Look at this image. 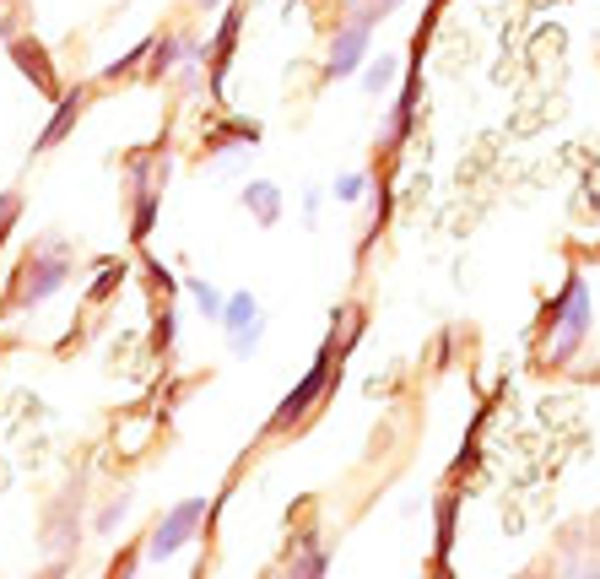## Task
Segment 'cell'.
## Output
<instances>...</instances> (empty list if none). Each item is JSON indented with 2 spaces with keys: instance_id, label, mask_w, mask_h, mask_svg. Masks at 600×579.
<instances>
[{
  "instance_id": "obj_1",
  "label": "cell",
  "mask_w": 600,
  "mask_h": 579,
  "mask_svg": "<svg viewBox=\"0 0 600 579\" xmlns=\"http://www.w3.org/2000/svg\"><path fill=\"white\" fill-rule=\"evenodd\" d=\"M590 326H596L590 277H584V271H568L562 292L547 303V315H541V358H547L552 369H568V363L579 358V347H584Z\"/></svg>"
},
{
  "instance_id": "obj_2",
  "label": "cell",
  "mask_w": 600,
  "mask_h": 579,
  "mask_svg": "<svg viewBox=\"0 0 600 579\" xmlns=\"http://www.w3.org/2000/svg\"><path fill=\"white\" fill-rule=\"evenodd\" d=\"M71 271H77V260H71V249H66V244L33 249V254L22 260V271H17V288H11V298H17V303H49L54 292L71 282Z\"/></svg>"
},
{
  "instance_id": "obj_3",
  "label": "cell",
  "mask_w": 600,
  "mask_h": 579,
  "mask_svg": "<svg viewBox=\"0 0 600 579\" xmlns=\"http://www.w3.org/2000/svg\"><path fill=\"white\" fill-rule=\"evenodd\" d=\"M206 520H211V503H206V498H184V503H173L158 526H152V537H147V558H152V563H168L179 547L196 541V531L206 526Z\"/></svg>"
},
{
  "instance_id": "obj_4",
  "label": "cell",
  "mask_w": 600,
  "mask_h": 579,
  "mask_svg": "<svg viewBox=\"0 0 600 579\" xmlns=\"http://www.w3.org/2000/svg\"><path fill=\"white\" fill-rule=\"evenodd\" d=\"M330 369H336V347L324 341V352L314 358V369L303 373V379H298V390H292V396L277 407V417H271V433H292V422H303V417H309V407L320 401L324 385H330Z\"/></svg>"
},
{
  "instance_id": "obj_5",
  "label": "cell",
  "mask_w": 600,
  "mask_h": 579,
  "mask_svg": "<svg viewBox=\"0 0 600 579\" xmlns=\"http://www.w3.org/2000/svg\"><path fill=\"white\" fill-rule=\"evenodd\" d=\"M368 49H373V28L341 22V28L330 33V49H324V77H330V82H347L352 71L368 66Z\"/></svg>"
},
{
  "instance_id": "obj_6",
  "label": "cell",
  "mask_w": 600,
  "mask_h": 579,
  "mask_svg": "<svg viewBox=\"0 0 600 579\" xmlns=\"http://www.w3.org/2000/svg\"><path fill=\"white\" fill-rule=\"evenodd\" d=\"M81 109H87V92H60V103H54V114H49V124L39 130V141H33V152H49V147H60L71 130H77L81 120Z\"/></svg>"
},
{
  "instance_id": "obj_7",
  "label": "cell",
  "mask_w": 600,
  "mask_h": 579,
  "mask_svg": "<svg viewBox=\"0 0 600 579\" xmlns=\"http://www.w3.org/2000/svg\"><path fill=\"white\" fill-rule=\"evenodd\" d=\"M190 49H196V33H158L152 49H147V82L173 77V66H179V60H190Z\"/></svg>"
},
{
  "instance_id": "obj_8",
  "label": "cell",
  "mask_w": 600,
  "mask_h": 579,
  "mask_svg": "<svg viewBox=\"0 0 600 579\" xmlns=\"http://www.w3.org/2000/svg\"><path fill=\"white\" fill-rule=\"evenodd\" d=\"M243 207H249V217H254L260 228H277L281 211H287V196H281L277 179H249V184H243Z\"/></svg>"
},
{
  "instance_id": "obj_9",
  "label": "cell",
  "mask_w": 600,
  "mask_h": 579,
  "mask_svg": "<svg viewBox=\"0 0 600 579\" xmlns=\"http://www.w3.org/2000/svg\"><path fill=\"white\" fill-rule=\"evenodd\" d=\"M324 569H330V558H324L320 537L303 531V537H298V558L287 563V579H324Z\"/></svg>"
},
{
  "instance_id": "obj_10",
  "label": "cell",
  "mask_w": 600,
  "mask_h": 579,
  "mask_svg": "<svg viewBox=\"0 0 600 579\" xmlns=\"http://www.w3.org/2000/svg\"><path fill=\"white\" fill-rule=\"evenodd\" d=\"M11 60H17V71L39 87V92H54V71H49V60L28 39H11Z\"/></svg>"
},
{
  "instance_id": "obj_11",
  "label": "cell",
  "mask_w": 600,
  "mask_h": 579,
  "mask_svg": "<svg viewBox=\"0 0 600 579\" xmlns=\"http://www.w3.org/2000/svg\"><path fill=\"white\" fill-rule=\"evenodd\" d=\"M184 292L196 298L200 320H211V326H222V309H228V292L217 288V282H206V277H184Z\"/></svg>"
},
{
  "instance_id": "obj_12",
  "label": "cell",
  "mask_w": 600,
  "mask_h": 579,
  "mask_svg": "<svg viewBox=\"0 0 600 579\" xmlns=\"http://www.w3.org/2000/svg\"><path fill=\"white\" fill-rule=\"evenodd\" d=\"M396 71H400V54L396 49H379L368 66H362V92L368 98H379V92H390V82H396Z\"/></svg>"
},
{
  "instance_id": "obj_13",
  "label": "cell",
  "mask_w": 600,
  "mask_h": 579,
  "mask_svg": "<svg viewBox=\"0 0 600 579\" xmlns=\"http://www.w3.org/2000/svg\"><path fill=\"white\" fill-rule=\"evenodd\" d=\"M260 315H266V309H260V298H254L249 288H243V292H228V309H222V331L239 336L243 326H254Z\"/></svg>"
},
{
  "instance_id": "obj_14",
  "label": "cell",
  "mask_w": 600,
  "mask_h": 579,
  "mask_svg": "<svg viewBox=\"0 0 600 579\" xmlns=\"http://www.w3.org/2000/svg\"><path fill=\"white\" fill-rule=\"evenodd\" d=\"M406 0H341V22H362V28H379L390 11H400Z\"/></svg>"
},
{
  "instance_id": "obj_15",
  "label": "cell",
  "mask_w": 600,
  "mask_h": 579,
  "mask_svg": "<svg viewBox=\"0 0 600 579\" xmlns=\"http://www.w3.org/2000/svg\"><path fill=\"white\" fill-rule=\"evenodd\" d=\"M454 520H460V498L449 493L439 498V563H449V552H454Z\"/></svg>"
},
{
  "instance_id": "obj_16",
  "label": "cell",
  "mask_w": 600,
  "mask_h": 579,
  "mask_svg": "<svg viewBox=\"0 0 600 579\" xmlns=\"http://www.w3.org/2000/svg\"><path fill=\"white\" fill-rule=\"evenodd\" d=\"M368 190H373V179H368V173H341V179L330 184V196H336V201H347V207H352V201H362Z\"/></svg>"
},
{
  "instance_id": "obj_17",
  "label": "cell",
  "mask_w": 600,
  "mask_h": 579,
  "mask_svg": "<svg viewBox=\"0 0 600 579\" xmlns=\"http://www.w3.org/2000/svg\"><path fill=\"white\" fill-rule=\"evenodd\" d=\"M17 211H22V196L17 190H0V249H6V233L17 228Z\"/></svg>"
},
{
  "instance_id": "obj_18",
  "label": "cell",
  "mask_w": 600,
  "mask_h": 579,
  "mask_svg": "<svg viewBox=\"0 0 600 579\" xmlns=\"http://www.w3.org/2000/svg\"><path fill=\"white\" fill-rule=\"evenodd\" d=\"M260 336H266V315H260L254 326H243V331L233 336V352H239V358H249V352H260Z\"/></svg>"
},
{
  "instance_id": "obj_19",
  "label": "cell",
  "mask_w": 600,
  "mask_h": 579,
  "mask_svg": "<svg viewBox=\"0 0 600 579\" xmlns=\"http://www.w3.org/2000/svg\"><path fill=\"white\" fill-rule=\"evenodd\" d=\"M124 515H130V493H120V498H114V503H109V509H103V515H98L92 526H98V531H114V526H120Z\"/></svg>"
},
{
  "instance_id": "obj_20",
  "label": "cell",
  "mask_w": 600,
  "mask_h": 579,
  "mask_svg": "<svg viewBox=\"0 0 600 579\" xmlns=\"http://www.w3.org/2000/svg\"><path fill=\"white\" fill-rule=\"evenodd\" d=\"M320 201H324V190L320 184H309V190H303V222H309V228L320 222Z\"/></svg>"
},
{
  "instance_id": "obj_21",
  "label": "cell",
  "mask_w": 600,
  "mask_h": 579,
  "mask_svg": "<svg viewBox=\"0 0 600 579\" xmlns=\"http://www.w3.org/2000/svg\"><path fill=\"white\" fill-rule=\"evenodd\" d=\"M114 282H120V266H103V271H98V282H92V298H103Z\"/></svg>"
},
{
  "instance_id": "obj_22",
  "label": "cell",
  "mask_w": 600,
  "mask_h": 579,
  "mask_svg": "<svg viewBox=\"0 0 600 579\" xmlns=\"http://www.w3.org/2000/svg\"><path fill=\"white\" fill-rule=\"evenodd\" d=\"M190 6H200V11H217V6H222V0H190Z\"/></svg>"
}]
</instances>
